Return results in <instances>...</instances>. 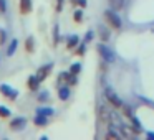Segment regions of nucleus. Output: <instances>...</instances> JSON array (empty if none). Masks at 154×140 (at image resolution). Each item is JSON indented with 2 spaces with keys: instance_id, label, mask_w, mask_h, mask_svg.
I'll return each instance as SVG.
<instances>
[{
  "instance_id": "nucleus-1",
  "label": "nucleus",
  "mask_w": 154,
  "mask_h": 140,
  "mask_svg": "<svg viewBox=\"0 0 154 140\" xmlns=\"http://www.w3.org/2000/svg\"><path fill=\"white\" fill-rule=\"evenodd\" d=\"M104 18H106V22L113 28H119L121 27V18H119V15L116 13V10H106L104 12Z\"/></svg>"
},
{
  "instance_id": "nucleus-2",
  "label": "nucleus",
  "mask_w": 154,
  "mask_h": 140,
  "mask_svg": "<svg viewBox=\"0 0 154 140\" xmlns=\"http://www.w3.org/2000/svg\"><path fill=\"white\" fill-rule=\"evenodd\" d=\"M98 51H100V54L103 56V60L106 61V63H113V61H114V53L111 51V48L106 46V45H101V43H100Z\"/></svg>"
},
{
  "instance_id": "nucleus-3",
  "label": "nucleus",
  "mask_w": 154,
  "mask_h": 140,
  "mask_svg": "<svg viewBox=\"0 0 154 140\" xmlns=\"http://www.w3.org/2000/svg\"><path fill=\"white\" fill-rule=\"evenodd\" d=\"M0 91H2L4 96H7L8 99H12V101H15L18 97V92L12 86H8V84H2V86H0Z\"/></svg>"
},
{
  "instance_id": "nucleus-4",
  "label": "nucleus",
  "mask_w": 154,
  "mask_h": 140,
  "mask_svg": "<svg viewBox=\"0 0 154 140\" xmlns=\"http://www.w3.org/2000/svg\"><path fill=\"white\" fill-rule=\"evenodd\" d=\"M106 97H108V101H109L111 104H113L114 107H119V106H123V102H121V99L118 97V94L114 92L111 87H106Z\"/></svg>"
},
{
  "instance_id": "nucleus-5",
  "label": "nucleus",
  "mask_w": 154,
  "mask_h": 140,
  "mask_svg": "<svg viewBox=\"0 0 154 140\" xmlns=\"http://www.w3.org/2000/svg\"><path fill=\"white\" fill-rule=\"evenodd\" d=\"M25 124H27V119H25V117H17V119H14L10 122V127L14 130H18V129H23Z\"/></svg>"
},
{
  "instance_id": "nucleus-6",
  "label": "nucleus",
  "mask_w": 154,
  "mask_h": 140,
  "mask_svg": "<svg viewBox=\"0 0 154 140\" xmlns=\"http://www.w3.org/2000/svg\"><path fill=\"white\" fill-rule=\"evenodd\" d=\"M50 69H51V64H45V66H42L40 69L37 71V79L38 81H43L45 77H47V74L50 73Z\"/></svg>"
},
{
  "instance_id": "nucleus-7",
  "label": "nucleus",
  "mask_w": 154,
  "mask_h": 140,
  "mask_svg": "<svg viewBox=\"0 0 154 140\" xmlns=\"http://www.w3.org/2000/svg\"><path fill=\"white\" fill-rule=\"evenodd\" d=\"M32 10V0H20V12L22 13H28Z\"/></svg>"
},
{
  "instance_id": "nucleus-8",
  "label": "nucleus",
  "mask_w": 154,
  "mask_h": 140,
  "mask_svg": "<svg viewBox=\"0 0 154 140\" xmlns=\"http://www.w3.org/2000/svg\"><path fill=\"white\" fill-rule=\"evenodd\" d=\"M109 5L113 10H121L124 7V0H109Z\"/></svg>"
},
{
  "instance_id": "nucleus-9",
  "label": "nucleus",
  "mask_w": 154,
  "mask_h": 140,
  "mask_svg": "<svg viewBox=\"0 0 154 140\" xmlns=\"http://www.w3.org/2000/svg\"><path fill=\"white\" fill-rule=\"evenodd\" d=\"M58 97H60L61 101H66L68 97H70V89H68V87H60V91H58Z\"/></svg>"
},
{
  "instance_id": "nucleus-10",
  "label": "nucleus",
  "mask_w": 154,
  "mask_h": 140,
  "mask_svg": "<svg viewBox=\"0 0 154 140\" xmlns=\"http://www.w3.org/2000/svg\"><path fill=\"white\" fill-rule=\"evenodd\" d=\"M33 122L37 124V125H45L47 124V115H42V114H37L33 119Z\"/></svg>"
},
{
  "instance_id": "nucleus-11",
  "label": "nucleus",
  "mask_w": 154,
  "mask_h": 140,
  "mask_svg": "<svg viewBox=\"0 0 154 140\" xmlns=\"http://www.w3.org/2000/svg\"><path fill=\"white\" fill-rule=\"evenodd\" d=\"M38 83H40V81L37 79V76H32L30 79H28V87H30L32 91L38 89Z\"/></svg>"
},
{
  "instance_id": "nucleus-12",
  "label": "nucleus",
  "mask_w": 154,
  "mask_h": 140,
  "mask_svg": "<svg viewBox=\"0 0 154 140\" xmlns=\"http://www.w3.org/2000/svg\"><path fill=\"white\" fill-rule=\"evenodd\" d=\"M53 112H55V110L51 109V107H40V109L37 110V114H42V115H47V117L51 115Z\"/></svg>"
},
{
  "instance_id": "nucleus-13",
  "label": "nucleus",
  "mask_w": 154,
  "mask_h": 140,
  "mask_svg": "<svg viewBox=\"0 0 154 140\" xmlns=\"http://www.w3.org/2000/svg\"><path fill=\"white\" fill-rule=\"evenodd\" d=\"M100 115H101V119H103L104 122H109V119H111V114L108 112V110L104 109V107H101V109H100Z\"/></svg>"
},
{
  "instance_id": "nucleus-14",
  "label": "nucleus",
  "mask_w": 154,
  "mask_h": 140,
  "mask_svg": "<svg viewBox=\"0 0 154 140\" xmlns=\"http://www.w3.org/2000/svg\"><path fill=\"white\" fill-rule=\"evenodd\" d=\"M100 36H101L103 41H108L109 40V31H108L104 27H100Z\"/></svg>"
},
{
  "instance_id": "nucleus-15",
  "label": "nucleus",
  "mask_w": 154,
  "mask_h": 140,
  "mask_svg": "<svg viewBox=\"0 0 154 140\" xmlns=\"http://www.w3.org/2000/svg\"><path fill=\"white\" fill-rule=\"evenodd\" d=\"M78 41H80V40H78V36H76V35L70 36V38H68V48H70V50H71V48H75V46L78 45Z\"/></svg>"
},
{
  "instance_id": "nucleus-16",
  "label": "nucleus",
  "mask_w": 154,
  "mask_h": 140,
  "mask_svg": "<svg viewBox=\"0 0 154 140\" xmlns=\"http://www.w3.org/2000/svg\"><path fill=\"white\" fill-rule=\"evenodd\" d=\"M17 45H18V41H17V40H12L10 48L7 50V56H12V54L15 53V50H17Z\"/></svg>"
},
{
  "instance_id": "nucleus-17",
  "label": "nucleus",
  "mask_w": 154,
  "mask_h": 140,
  "mask_svg": "<svg viewBox=\"0 0 154 140\" xmlns=\"http://www.w3.org/2000/svg\"><path fill=\"white\" fill-rule=\"evenodd\" d=\"M80 71H81V64H80V63L71 64V68H70V73H71V74H78Z\"/></svg>"
},
{
  "instance_id": "nucleus-18",
  "label": "nucleus",
  "mask_w": 154,
  "mask_h": 140,
  "mask_svg": "<svg viewBox=\"0 0 154 140\" xmlns=\"http://www.w3.org/2000/svg\"><path fill=\"white\" fill-rule=\"evenodd\" d=\"M10 109H7V107H4V106H0V117H8L10 115Z\"/></svg>"
},
{
  "instance_id": "nucleus-19",
  "label": "nucleus",
  "mask_w": 154,
  "mask_h": 140,
  "mask_svg": "<svg viewBox=\"0 0 154 140\" xmlns=\"http://www.w3.org/2000/svg\"><path fill=\"white\" fill-rule=\"evenodd\" d=\"M27 51H33V38H28L27 40Z\"/></svg>"
},
{
  "instance_id": "nucleus-20",
  "label": "nucleus",
  "mask_w": 154,
  "mask_h": 140,
  "mask_svg": "<svg viewBox=\"0 0 154 140\" xmlns=\"http://www.w3.org/2000/svg\"><path fill=\"white\" fill-rule=\"evenodd\" d=\"M73 17H75V20H76V22H81V18H83V13H81V10H76Z\"/></svg>"
},
{
  "instance_id": "nucleus-21",
  "label": "nucleus",
  "mask_w": 154,
  "mask_h": 140,
  "mask_svg": "<svg viewBox=\"0 0 154 140\" xmlns=\"http://www.w3.org/2000/svg\"><path fill=\"white\" fill-rule=\"evenodd\" d=\"M75 5H80V7H86V0H71Z\"/></svg>"
},
{
  "instance_id": "nucleus-22",
  "label": "nucleus",
  "mask_w": 154,
  "mask_h": 140,
  "mask_svg": "<svg viewBox=\"0 0 154 140\" xmlns=\"http://www.w3.org/2000/svg\"><path fill=\"white\" fill-rule=\"evenodd\" d=\"M124 114H126V115L129 117V119L133 117V110H131V107H129V106H124Z\"/></svg>"
},
{
  "instance_id": "nucleus-23",
  "label": "nucleus",
  "mask_w": 154,
  "mask_h": 140,
  "mask_svg": "<svg viewBox=\"0 0 154 140\" xmlns=\"http://www.w3.org/2000/svg\"><path fill=\"white\" fill-rule=\"evenodd\" d=\"M48 97H50V94H48V92H42V94H40V101H42V102H45Z\"/></svg>"
},
{
  "instance_id": "nucleus-24",
  "label": "nucleus",
  "mask_w": 154,
  "mask_h": 140,
  "mask_svg": "<svg viewBox=\"0 0 154 140\" xmlns=\"http://www.w3.org/2000/svg\"><path fill=\"white\" fill-rule=\"evenodd\" d=\"M7 10V4H5V0H0V12H5Z\"/></svg>"
},
{
  "instance_id": "nucleus-25",
  "label": "nucleus",
  "mask_w": 154,
  "mask_h": 140,
  "mask_svg": "<svg viewBox=\"0 0 154 140\" xmlns=\"http://www.w3.org/2000/svg\"><path fill=\"white\" fill-rule=\"evenodd\" d=\"M58 40H60V36H58V25H55V45L58 43Z\"/></svg>"
},
{
  "instance_id": "nucleus-26",
  "label": "nucleus",
  "mask_w": 154,
  "mask_h": 140,
  "mask_svg": "<svg viewBox=\"0 0 154 140\" xmlns=\"http://www.w3.org/2000/svg\"><path fill=\"white\" fill-rule=\"evenodd\" d=\"M5 41V30H0V45Z\"/></svg>"
},
{
  "instance_id": "nucleus-27",
  "label": "nucleus",
  "mask_w": 154,
  "mask_h": 140,
  "mask_svg": "<svg viewBox=\"0 0 154 140\" xmlns=\"http://www.w3.org/2000/svg\"><path fill=\"white\" fill-rule=\"evenodd\" d=\"M85 40H86V41H91V40H93V31H88L86 36H85Z\"/></svg>"
},
{
  "instance_id": "nucleus-28",
  "label": "nucleus",
  "mask_w": 154,
  "mask_h": 140,
  "mask_svg": "<svg viewBox=\"0 0 154 140\" xmlns=\"http://www.w3.org/2000/svg\"><path fill=\"white\" fill-rule=\"evenodd\" d=\"M85 53V45H80L78 46V54H83Z\"/></svg>"
},
{
  "instance_id": "nucleus-29",
  "label": "nucleus",
  "mask_w": 154,
  "mask_h": 140,
  "mask_svg": "<svg viewBox=\"0 0 154 140\" xmlns=\"http://www.w3.org/2000/svg\"><path fill=\"white\" fill-rule=\"evenodd\" d=\"M147 137H149V139H154V133H152V132H149V133H147Z\"/></svg>"
}]
</instances>
